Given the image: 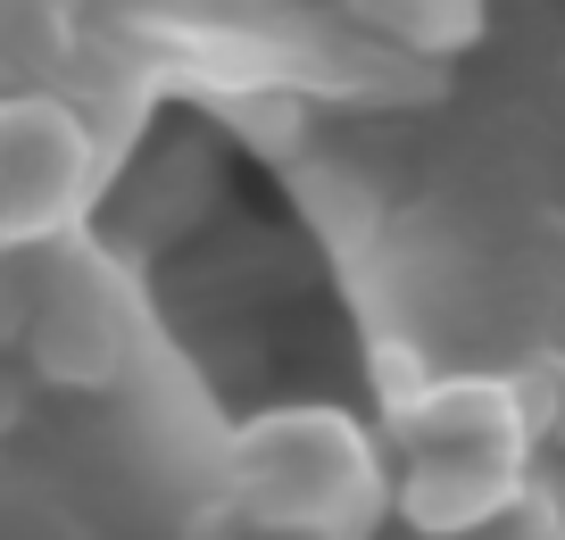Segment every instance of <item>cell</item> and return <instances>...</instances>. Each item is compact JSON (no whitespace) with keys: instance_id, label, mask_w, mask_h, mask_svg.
Instances as JSON below:
<instances>
[{"instance_id":"cell-2","label":"cell","mask_w":565,"mask_h":540,"mask_svg":"<svg viewBox=\"0 0 565 540\" xmlns=\"http://www.w3.org/2000/svg\"><path fill=\"white\" fill-rule=\"evenodd\" d=\"M225 499L266 540H366L391 516V466L350 407L282 400L233 424Z\"/></svg>"},{"instance_id":"cell-4","label":"cell","mask_w":565,"mask_h":540,"mask_svg":"<svg viewBox=\"0 0 565 540\" xmlns=\"http://www.w3.org/2000/svg\"><path fill=\"white\" fill-rule=\"evenodd\" d=\"M125 341H134V299L117 292V275L92 258H67L58 283L34 299V358L51 383H117Z\"/></svg>"},{"instance_id":"cell-3","label":"cell","mask_w":565,"mask_h":540,"mask_svg":"<svg viewBox=\"0 0 565 540\" xmlns=\"http://www.w3.org/2000/svg\"><path fill=\"white\" fill-rule=\"evenodd\" d=\"M100 192V141L58 92H0V250H58Z\"/></svg>"},{"instance_id":"cell-1","label":"cell","mask_w":565,"mask_h":540,"mask_svg":"<svg viewBox=\"0 0 565 540\" xmlns=\"http://www.w3.org/2000/svg\"><path fill=\"white\" fill-rule=\"evenodd\" d=\"M391 449H399L391 516L416 523L424 540H475L524 499V391L499 374H433L391 400Z\"/></svg>"},{"instance_id":"cell-5","label":"cell","mask_w":565,"mask_h":540,"mask_svg":"<svg viewBox=\"0 0 565 540\" xmlns=\"http://www.w3.org/2000/svg\"><path fill=\"white\" fill-rule=\"evenodd\" d=\"M358 34H374L383 51L407 59H458L482 42L491 25V0H341Z\"/></svg>"}]
</instances>
